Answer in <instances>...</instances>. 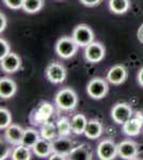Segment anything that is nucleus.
Instances as JSON below:
<instances>
[{"label":"nucleus","mask_w":143,"mask_h":160,"mask_svg":"<svg viewBox=\"0 0 143 160\" xmlns=\"http://www.w3.org/2000/svg\"><path fill=\"white\" fill-rule=\"evenodd\" d=\"M54 100H56V104L58 105L60 109L66 111L75 109L78 104L76 92L69 88H65V89H62L61 91H59L58 94L56 95Z\"/></svg>","instance_id":"f257e3e1"},{"label":"nucleus","mask_w":143,"mask_h":160,"mask_svg":"<svg viewBox=\"0 0 143 160\" xmlns=\"http://www.w3.org/2000/svg\"><path fill=\"white\" fill-rule=\"evenodd\" d=\"M72 38L80 47H87L94 42V32L88 25H78L73 31Z\"/></svg>","instance_id":"f03ea898"},{"label":"nucleus","mask_w":143,"mask_h":160,"mask_svg":"<svg viewBox=\"0 0 143 160\" xmlns=\"http://www.w3.org/2000/svg\"><path fill=\"white\" fill-rule=\"evenodd\" d=\"M78 45L73 38L63 37L57 42L56 51L58 56L62 59H69L77 52Z\"/></svg>","instance_id":"7ed1b4c3"},{"label":"nucleus","mask_w":143,"mask_h":160,"mask_svg":"<svg viewBox=\"0 0 143 160\" xmlns=\"http://www.w3.org/2000/svg\"><path fill=\"white\" fill-rule=\"evenodd\" d=\"M109 90L108 82L103 78H94L88 83V95L93 99H101L107 95Z\"/></svg>","instance_id":"20e7f679"},{"label":"nucleus","mask_w":143,"mask_h":160,"mask_svg":"<svg viewBox=\"0 0 143 160\" xmlns=\"http://www.w3.org/2000/svg\"><path fill=\"white\" fill-rule=\"evenodd\" d=\"M54 113V107L49 102H43L40 107L30 115L31 123L33 125H43L44 123L48 122L50 117Z\"/></svg>","instance_id":"39448f33"},{"label":"nucleus","mask_w":143,"mask_h":160,"mask_svg":"<svg viewBox=\"0 0 143 160\" xmlns=\"http://www.w3.org/2000/svg\"><path fill=\"white\" fill-rule=\"evenodd\" d=\"M111 117H112L113 121L116 124L123 125V124H125L129 118H132V109L130 106L128 104H125V102L116 104L112 108Z\"/></svg>","instance_id":"423d86ee"},{"label":"nucleus","mask_w":143,"mask_h":160,"mask_svg":"<svg viewBox=\"0 0 143 160\" xmlns=\"http://www.w3.org/2000/svg\"><path fill=\"white\" fill-rule=\"evenodd\" d=\"M46 77L53 83H61L66 78V69L62 64L53 62L47 66L45 71Z\"/></svg>","instance_id":"0eeeda50"},{"label":"nucleus","mask_w":143,"mask_h":160,"mask_svg":"<svg viewBox=\"0 0 143 160\" xmlns=\"http://www.w3.org/2000/svg\"><path fill=\"white\" fill-rule=\"evenodd\" d=\"M105 47L100 42H92L85 47L84 57L90 63H98L105 58Z\"/></svg>","instance_id":"6e6552de"},{"label":"nucleus","mask_w":143,"mask_h":160,"mask_svg":"<svg viewBox=\"0 0 143 160\" xmlns=\"http://www.w3.org/2000/svg\"><path fill=\"white\" fill-rule=\"evenodd\" d=\"M118 155V145L112 140H104L97 146V156L101 160H111Z\"/></svg>","instance_id":"1a4fd4ad"},{"label":"nucleus","mask_w":143,"mask_h":160,"mask_svg":"<svg viewBox=\"0 0 143 160\" xmlns=\"http://www.w3.org/2000/svg\"><path fill=\"white\" fill-rule=\"evenodd\" d=\"M139 153V148L136 142L130 140L122 141L118 144V155L123 159H135Z\"/></svg>","instance_id":"9d476101"},{"label":"nucleus","mask_w":143,"mask_h":160,"mask_svg":"<svg viewBox=\"0 0 143 160\" xmlns=\"http://www.w3.org/2000/svg\"><path fill=\"white\" fill-rule=\"evenodd\" d=\"M143 129V117L138 114L137 117L129 118L123 124V132L128 137H137Z\"/></svg>","instance_id":"9b49d317"},{"label":"nucleus","mask_w":143,"mask_h":160,"mask_svg":"<svg viewBox=\"0 0 143 160\" xmlns=\"http://www.w3.org/2000/svg\"><path fill=\"white\" fill-rule=\"evenodd\" d=\"M127 76H128V73H127V69L125 66L115 65L109 69V72L107 74V80L111 84L120 86V84L125 82V80L127 79Z\"/></svg>","instance_id":"f8f14e48"},{"label":"nucleus","mask_w":143,"mask_h":160,"mask_svg":"<svg viewBox=\"0 0 143 160\" xmlns=\"http://www.w3.org/2000/svg\"><path fill=\"white\" fill-rule=\"evenodd\" d=\"M0 62H1L2 71L9 74H13L17 72L22 66V59L14 52H10L4 58L0 59Z\"/></svg>","instance_id":"ddd939ff"},{"label":"nucleus","mask_w":143,"mask_h":160,"mask_svg":"<svg viewBox=\"0 0 143 160\" xmlns=\"http://www.w3.org/2000/svg\"><path fill=\"white\" fill-rule=\"evenodd\" d=\"M25 129H23L19 125H15V124H11L9 127L6 129V133H4V138L9 143L13 144V145H19L23 143V139H24Z\"/></svg>","instance_id":"4468645a"},{"label":"nucleus","mask_w":143,"mask_h":160,"mask_svg":"<svg viewBox=\"0 0 143 160\" xmlns=\"http://www.w3.org/2000/svg\"><path fill=\"white\" fill-rule=\"evenodd\" d=\"M51 145H53V153H59L65 156H69V154L74 148L73 141L67 137H58L51 141Z\"/></svg>","instance_id":"2eb2a0df"},{"label":"nucleus","mask_w":143,"mask_h":160,"mask_svg":"<svg viewBox=\"0 0 143 160\" xmlns=\"http://www.w3.org/2000/svg\"><path fill=\"white\" fill-rule=\"evenodd\" d=\"M92 149L88 144H80L77 148H74L69 154L67 159L72 160H91L92 159Z\"/></svg>","instance_id":"dca6fc26"},{"label":"nucleus","mask_w":143,"mask_h":160,"mask_svg":"<svg viewBox=\"0 0 143 160\" xmlns=\"http://www.w3.org/2000/svg\"><path fill=\"white\" fill-rule=\"evenodd\" d=\"M16 90L17 87L14 80L8 78V77L1 78V80H0V96H1V98H11L16 93Z\"/></svg>","instance_id":"f3484780"},{"label":"nucleus","mask_w":143,"mask_h":160,"mask_svg":"<svg viewBox=\"0 0 143 160\" xmlns=\"http://www.w3.org/2000/svg\"><path fill=\"white\" fill-rule=\"evenodd\" d=\"M33 153L38 157H47L50 156L53 153V145H51V141L46 140V139H40L36 144L32 148Z\"/></svg>","instance_id":"a211bd4d"},{"label":"nucleus","mask_w":143,"mask_h":160,"mask_svg":"<svg viewBox=\"0 0 143 160\" xmlns=\"http://www.w3.org/2000/svg\"><path fill=\"white\" fill-rule=\"evenodd\" d=\"M101 132H103V125L97 120H90L87 124L85 127L84 135L88 139L91 140H95V139L100 138Z\"/></svg>","instance_id":"6ab92c4d"},{"label":"nucleus","mask_w":143,"mask_h":160,"mask_svg":"<svg viewBox=\"0 0 143 160\" xmlns=\"http://www.w3.org/2000/svg\"><path fill=\"white\" fill-rule=\"evenodd\" d=\"M87 118L84 114H76L71 121L72 125V132L75 135H82L85 131V127H87Z\"/></svg>","instance_id":"aec40b11"},{"label":"nucleus","mask_w":143,"mask_h":160,"mask_svg":"<svg viewBox=\"0 0 143 160\" xmlns=\"http://www.w3.org/2000/svg\"><path fill=\"white\" fill-rule=\"evenodd\" d=\"M41 137L46 140L53 141L56 138H58V129H57V125H54L51 122H46L42 125L41 128Z\"/></svg>","instance_id":"412c9836"},{"label":"nucleus","mask_w":143,"mask_h":160,"mask_svg":"<svg viewBox=\"0 0 143 160\" xmlns=\"http://www.w3.org/2000/svg\"><path fill=\"white\" fill-rule=\"evenodd\" d=\"M38 140H40V136H38V132L35 129H33V128L25 129V135L22 144H24L25 146L29 148H32Z\"/></svg>","instance_id":"4be33fe9"},{"label":"nucleus","mask_w":143,"mask_h":160,"mask_svg":"<svg viewBox=\"0 0 143 160\" xmlns=\"http://www.w3.org/2000/svg\"><path fill=\"white\" fill-rule=\"evenodd\" d=\"M109 7L111 11L115 14H124L129 10L130 3L129 0H110Z\"/></svg>","instance_id":"5701e85b"},{"label":"nucleus","mask_w":143,"mask_h":160,"mask_svg":"<svg viewBox=\"0 0 143 160\" xmlns=\"http://www.w3.org/2000/svg\"><path fill=\"white\" fill-rule=\"evenodd\" d=\"M31 158L29 148L25 146L24 144H19L17 148L12 152L13 160H29Z\"/></svg>","instance_id":"b1692460"},{"label":"nucleus","mask_w":143,"mask_h":160,"mask_svg":"<svg viewBox=\"0 0 143 160\" xmlns=\"http://www.w3.org/2000/svg\"><path fill=\"white\" fill-rule=\"evenodd\" d=\"M57 129L59 137H67L72 131L71 121L66 118H61L57 123Z\"/></svg>","instance_id":"393cba45"},{"label":"nucleus","mask_w":143,"mask_h":160,"mask_svg":"<svg viewBox=\"0 0 143 160\" xmlns=\"http://www.w3.org/2000/svg\"><path fill=\"white\" fill-rule=\"evenodd\" d=\"M44 6V0H24L23 9L27 13H36Z\"/></svg>","instance_id":"a878e982"},{"label":"nucleus","mask_w":143,"mask_h":160,"mask_svg":"<svg viewBox=\"0 0 143 160\" xmlns=\"http://www.w3.org/2000/svg\"><path fill=\"white\" fill-rule=\"evenodd\" d=\"M12 122V115L6 108L0 109V129H7Z\"/></svg>","instance_id":"bb28decb"},{"label":"nucleus","mask_w":143,"mask_h":160,"mask_svg":"<svg viewBox=\"0 0 143 160\" xmlns=\"http://www.w3.org/2000/svg\"><path fill=\"white\" fill-rule=\"evenodd\" d=\"M3 1L7 7L12 10L23 9V4H24V0H3Z\"/></svg>","instance_id":"cd10ccee"},{"label":"nucleus","mask_w":143,"mask_h":160,"mask_svg":"<svg viewBox=\"0 0 143 160\" xmlns=\"http://www.w3.org/2000/svg\"><path fill=\"white\" fill-rule=\"evenodd\" d=\"M10 53V45L6 40H0V59L4 58Z\"/></svg>","instance_id":"c85d7f7f"},{"label":"nucleus","mask_w":143,"mask_h":160,"mask_svg":"<svg viewBox=\"0 0 143 160\" xmlns=\"http://www.w3.org/2000/svg\"><path fill=\"white\" fill-rule=\"evenodd\" d=\"M101 1H103V0H80V2H81L84 6L90 7V8L98 6Z\"/></svg>","instance_id":"c756f323"},{"label":"nucleus","mask_w":143,"mask_h":160,"mask_svg":"<svg viewBox=\"0 0 143 160\" xmlns=\"http://www.w3.org/2000/svg\"><path fill=\"white\" fill-rule=\"evenodd\" d=\"M49 159L50 160H65V159H67V156L59 154V153H51Z\"/></svg>","instance_id":"7c9ffc66"},{"label":"nucleus","mask_w":143,"mask_h":160,"mask_svg":"<svg viewBox=\"0 0 143 160\" xmlns=\"http://www.w3.org/2000/svg\"><path fill=\"white\" fill-rule=\"evenodd\" d=\"M10 153H12V151H11V148H7V146H3L2 148V145H1V156H0V159H6L7 158V156H9Z\"/></svg>","instance_id":"2f4dec72"},{"label":"nucleus","mask_w":143,"mask_h":160,"mask_svg":"<svg viewBox=\"0 0 143 160\" xmlns=\"http://www.w3.org/2000/svg\"><path fill=\"white\" fill-rule=\"evenodd\" d=\"M7 27V18L6 16H4V14H0V31H4V29H6Z\"/></svg>","instance_id":"473e14b6"},{"label":"nucleus","mask_w":143,"mask_h":160,"mask_svg":"<svg viewBox=\"0 0 143 160\" xmlns=\"http://www.w3.org/2000/svg\"><path fill=\"white\" fill-rule=\"evenodd\" d=\"M138 38H139L140 43L143 44V24L139 28V30H138Z\"/></svg>","instance_id":"72a5a7b5"},{"label":"nucleus","mask_w":143,"mask_h":160,"mask_svg":"<svg viewBox=\"0 0 143 160\" xmlns=\"http://www.w3.org/2000/svg\"><path fill=\"white\" fill-rule=\"evenodd\" d=\"M138 81H139L140 86L143 87V68L140 69L139 74H138Z\"/></svg>","instance_id":"f704fd0d"},{"label":"nucleus","mask_w":143,"mask_h":160,"mask_svg":"<svg viewBox=\"0 0 143 160\" xmlns=\"http://www.w3.org/2000/svg\"><path fill=\"white\" fill-rule=\"evenodd\" d=\"M142 131H143V129H142Z\"/></svg>","instance_id":"c9c22d12"}]
</instances>
